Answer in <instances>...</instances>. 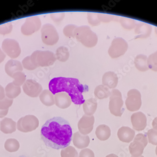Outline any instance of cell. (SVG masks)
<instances>
[{
    "mask_svg": "<svg viewBox=\"0 0 157 157\" xmlns=\"http://www.w3.org/2000/svg\"><path fill=\"white\" fill-rule=\"evenodd\" d=\"M40 136L46 146L59 150L70 145L72 130L68 121L61 117L49 119L42 125Z\"/></svg>",
    "mask_w": 157,
    "mask_h": 157,
    "instance_id": "cell-1",
    "label": "cell"
},
{
    "mask_svg": "<svg viewBox=\"0 0 157 157\" xmlns=\"http://www.w3.org/2000/svg\"><path fill=\"white\" fill-rule=\"evenodd\" d=\"M48 87L54 95L61 92L67 93L76 105H82L85 101L83 94L87 89L77 79L64 77L55 78L49 82Z\"/></svg>",
    "mask_w": 157,
    "mask_h": 157,
    "instance_id": "cell-2",
    "label": "cell"
},
{
    "mask_svg": "<svg viewBox=\"0 0 157 157\" xmlns=\"http://www.w3.org/2000/svg\"><path fill=\"white\" fill-rule=\"evenodd\" d=\"M75 37L87 48H92L97 44V36L89 26L77 27L75 30Z\"/></svg>",
    "mask_w": 157,
    "mask_h": 157,
    "instance_id": "cell-3",
    "label": "cell"
},
{
    "mask_svg": "<svg viewBox=\"0 0 157 157\" xmlns=\"http://www.w3.org/2000/svg\"><path fill=\"white\" fill-rule=\"evenodd\" d=\"M30 58L32 63L37 67L50 66L56 60L55 54L48 51H36Z\"/></svg>",
    "mask_w": 157,
    "mask_h": 157,
    "instance_id": "cell-4",
    "label": "cell"
},
{
    "mask_svg": "<svg viewBox=\"0 0 157 157\" xmlns=\"http://www.w3.org/2000/svg\"><path fill=\"white\" fill-rule=\"evenodd\" d=\"M121 92L118 89H112L110 96L109 109L110 112L116 117H121L124 111Z\"/></svg>",
    "mask_w": 157,
    "mask_h": 157,
    "instance_id": "cell-5",
    "label": "cell"
},
{
    "mask_svg": "<svg viewBox=\"0 0 157 157\" xmlns=\"http://www.w3.org/2000/svg\"><path fill=\"white\" fill-rule=\"evenodd\" d=\"M41 34L43 43L49 46L56 44L60 39L59 33L56 29L51 24L47 23L42 26Z\"/></svg>",
    "mask_w": 157,
    "mask_h": 157,
    "instance_id": "cell-6",
    "label": "cell"
},
{
    "mask_svg": "<svg viewBox=\"0 0 157 157\" xmlns=\"http://www.w3.org/2000/svg\"><path fill=\"white\" fill-rule=\"evenodd\" d=\"M148 143L146 135L142 133L137 134L129 147L130 152L132 157H139L142 156L144 149L147 146Z\"/></svg>",
    "mask_w": 157,
    "mask_h": 157,
    "instance_id": "cell-7",
    "label": "cell"
},
{
    "mask_svg": "<svg viewBox=\"0 0 157 157\" xmlns=\"http://www.w3.org/2000/svg\"><path fill=\"white\" fill-rule=\"evenodd\" d=\"M128 48L127 42L122 37H117L112 41L108 49V54L112 58H117L124 55Z\"/></svg>",
    "mask_w": 157,
    "mask_h": 157,
    "instance_id": "cell-8",
    "label": "cell"
},
{
    "mask_svg": "<svg viewBox=\"0 0 157 157\" xmlns=\"http://www.w3.org/2000/svg\"><path fill=\"white\" fill-rule=\"evenodd\" d=\"M39 121L36 117L28 115L21 117L18 121L17 128L18 130L23 133H28L35 130L38 128Z\"/></svg>",
    "mask_w": 157,
    "mask_h": 157,
    "instance_id": "cell-9",
    "label": "cell"
},
{
    "mask_svg": "<svg viewBox=\"0 0 157 157\" xmlns=\"http://www.w3.org/2000/svg\"><path fill=\"white\" fill-rule=\"evenodd\" d=\"M142 104V96L140 92L135 89L129 91L125 101V105L128 110L131 112L138 111L141 108Z\"/></svg>",
    "mask_w": 157,
    "mask_h": 157,
    "instance_id": "cell-10",
    "label": "cell"
},
{
    "mask_svg": "<svg viewBox=\"0 0 157 157\" xmlns=\"http://www.w3.org/2000/svg\"><path fill=\"white\" fill-rule=\"evenodd\" d=\"M41 27V21L38 16L28 17L21 27V32L25 36H30L37 32Z\"/></svg>",
    "mask_w": 157,
    "mask_h": 157,
    "instance_id": "cell-11",
    "label": "cell"
},
{
    "mask_svg": "<svg viewBox=\"0 0 157 157\" xmlns=\"http://www.w3.org/2000/svg\"><path fill=\"white\" fill-rule=\"evenodd\" d=\"M2 51L9 57L12 59L16 58L21 53L19 44L14 39L7 38L2 42Z\"/></svg>",
    "mask_w": 157,
    "mask_h": 157,
    "instance_id": "cell-12",
    "label": "cell"
},
{
    "mask_svg": "<svg viewBox=\"0 0 157 157\" xmlns=\"http://www.w3.org/2000/svg\"><path fill=\"white\" fill-rule=\"evenodd\" d=\"M23 89L26 95L32 98L39 96L42 92V86L33 79H28L23 85Z\"/></svg>",
    "mask_w": 157,
    "mask_h": 157,
    "instance_id": "cell-13",
    "label": "cell"
},
{
    "mask_svg": "<svg viewBox=\"0 0 157 157\" xmlns=\"http://www.w3.org/2000/svg\"><path fill=\"white\" fill-rule=\"evenodd\" d=\"M95 123V117L93 116H83L78 122L77 126L79 132L86 136L92 131Z\"/></svg>",
    "mask_w": 157,
    "mask_h": 157,
    "instance_id": "cell-14",
    "label": "cell"
},
{
    "mask_svg": "<svg viewBox=\"0 0 157 157\" xmlns=\"http://www.w3.org/2000/svg\"><path fill=\"white\" fill-rule=\"evenodd\" d=\"M130 119L134 129L137 131H142L145 129L147 126V119L143 113L136 112L131 116Z\"/></svg>",
    "mask_w": 157,
    "mask_h": 157,
    "instance_id": "cell-15",
    "label": "cell"
},
{
    "mask_svg": "<svg viewBox=\"0 0 157 157\" xmlns=\"http://www.w3.org/2000/svg\"><path fill=\"white\" fill-rule=\"evenodd\" d=\"M152 26L146 23L140 22L136 24L135 28V34L136 35L135 38L144 39L147 38L151 35Z\"/></svg>",
    "mask_w": 157,
    "mask_h": 157,
    "instance_id": "cell-16",
    "label": "cell"
},
{
    "mask_svg": "<svg viewBox=\"0 0 157 157\" xmlns=\"http://www.w3.org/2000/svg\"><path fill=\"white\" fill-rule=\"evenodd\" d=\"M54 98L56 105L61 109L68 108L72 103V100L69 95L64 92L55 94Z\"/></svg>",
    "mask_w": 157,
    "mask_h": 157,
    "instance_id": "cell-17",
    "label": "cell"
},
{
    "mask_svg": "<svg viewBox=\"0 0 157 157\" xmlns=\"http://www.w3.org/2000/svg\"><path fill=\"white\" fill-rule=\"evenodd\" d=\"M72 141L75 147L79 149H83L89 146L90 138L89 136L81 134L79 132L74 133L72 137Z\"/></svg>",
    "mask_w": 157,
    "mask_h": 157,
    "instance_id": "cell-18",
    "label": "cell"
},
{
    "mask_svg": "<svg viewBox=\"0 0 157 157\" xmlns=\"http://www.w3.org/2000/svg\"><path fill=\"white\" fill-rule=\"evenodd\" d=\"M135 135V131L128 127H122L117 132L118 138L123 143H130L134 139Z\"/></svg>",
    "mask_w": 157,
    "mask_h": 157,
    "instance_id": "cell-19",
    "label": "cell"
},
{
    "mask_svg": "<svg viewBox=\"0 0 157 157\" xmlns=\"http://www.w3.org/2000/svg\"><path fill=\"white\" fill-rule=\"evenodd\" d=\"M118 78L117 75L113 71L105 73L102 78V84L109 89H114L118 85Z\"/></svg>",
    "mask_w": 157,
    "mask_h": 157,
    "instance_id": "cell-20",
    "label": "cell"
},
{
    "mask_svg": "<svg viewBox=\"0 0 157 157\" xmlns=\"http://www.w3.org/2000/svg\"><path fill=\"white\" fill-rule=\"evenodd\" d=\"M23 70V65L19 60L10 59L5 65V72L10 77H12L15 73L22 71Z\"/></svg>",
    "mask_w": 157,
    "mask_h": 157,
    "instance_id": "cell-21",
    "label": "cell"
},
{
    "mask_svg": "<svg viewBox=\"0 0 157 157\" xmlns=\"http://www.w3.org/2000/svg\"><path fill=\"white\" fill-rule=\"evenodd\" d=\"M0 130L5 134L14 133L16 130V123L11 118L5 117L0 123Z\"/></svg>",
    "mask_w": 157,
    "mask_h": 157,
    "instance_id": "cell-22",
    "label": "cell"
},
{
    "mask_svg": "<svg viewBox=\"0 0 157 157\" xmlns=\"http://www.w3.org/2000/svg\"><path fill=\"white\" fill-rule=\"evenodd\" d=\"M97 101L96 98H91L85 100L83 107L85 115L89 116L93 115L97 110Z\"/></svg>",
    "mask_w": 157,
    "mask_h": 157,
    "instance_id": "cell-23",
    "label": "cell"
},
{
    "mask_svg": "<svg viewBox=\"0 0 157 157\" xmlns=\"http://www.w3.org/2000/svg\"><path fill=\"white\" fill-rule=\"evenodd\" d=\"M111 134L110 128L105 124L99 125L96 129V136L100 141H105L108 140L111 136Z\"/></svg>",
    "mask_w": 157,
    "mask_h": 157,
    "instance_id": "cell-24",
    "label": "cell"
},
{
    "mask_svg": "<svg viewBox=\"0 0 157 157\" xmlns=\"http://www.w3.org/2000/svg\"><path fill=\"white\" fill-rule=\"evenodd\" d=\"M41 102L47 106H52L55 104L54 95L48 89L43 90L39 96Z\"/></svg>",
    "mask_w": 157,
    "mask_h": 157,
    "instance_id": "cell-25",
    "label": "cell"
},
{
    "mask_svg": "<svg viewBox=\"0 0 157 157\" xmlns=\"http://www.w3.org/2000/svg\"><path fill=\"white\" fill-rule=\"evenodd\" d=\"M134 64L137 69L140 71H146L149 70L148 58L145 55L143 54L138 55L135 58Z\"/></svg>",
    "mask_w": 157,
    "mask_h": 157,
    "instance_id": "cell-26",
    "label": "cell"
},
{
    "mask_svg": "<svg viewBox=\"0 0 157 157\" xmlns=\"http://www.w3.org/2000/svg\"><path fill=\"white\" fill-rule=\"evenodd\" d=\"M5 93L6 97L10 99H14L21 94V87L16 86L12 82L9 83L5 87Z\"/></svg>",
    "mask_w": 157,
    "mask_h": 157,
    "instance_id": "cell-27",
    "label": "cell"
},
{
    "mask_svg": "<svg viewBox=\"0 0 157 157\" xmlns=\"http://www.w3.org/2000/svg\"><path fill=\"white\" fill-rule=\"evenodd\" d=\"M95 97L99 100L106 99L110 97L111 91L109 88L103 85H100L96 87L94 91Z\"/></svg>",
    "mask_w": 157,
    "mask_h": 157,
    "instance_id": "cell-28",
    "label": "cell"
},
{
    "mask_svg": "<svg viewBox=\"0 0 157 157\" xmlns=\"http://www.w3.org/2000/svg\"><path fill=\"white\" fill-rule=\"evenodd\" d=\"M56 59L60 62H66L68 59L70 53L68 48L62 46L56 49L55 54Z\"/></svg>",
    "mask_w": 157,
    "mask_h": 157,
    "instance_id": "cell-29",
    "label": "cell"
},
{
    "mask_svg": "<svg viewBox=\"0 0 157 157\" xmlns=\"http://www.w3.org/2000/svg\"><path fill=\"white\" fill-rule=\"evenodd\" d=\"M4 148L8 152H16L20 148V144L16 139L10 138L6 140L4 144Z\"/></svg>",
    "mask_w": 157,
    "mask_h": 157,
    "instance_id": "cell-30",
    "label": "cell"
},
{
    "mask_svg": "<svg viewBox=\"0 0 157 157\" xmlns=\"http://www.w3.org/2000/svg\"><path fill=\"white\" fill-rule=\"evenodd\" d=\"M120 23L123 29L127 30L133 29L135 28L136 23L135 21L126 17H121L120 18Z\"/></svg>",
    "mask_w": 157,
    "mask_h": 157,
    "instance_id": "cell-31",
    "label": "cell"
},
{
    "mask_svg": "<svg viewBox=\"0 0 157 157\" xmlns=\"http://www.w3.org/2000/svg\"><path fill=\"white\" fill-rule=\"evenodd\" d=\"M11 78L14 79L12 82L16 86H21L26 81V76L22 71L17 72L12 75Z\"/></svg>",
    "mask_w": 157,
    "mask_h": 157,
    "instance_id": "cell-32",
    "label": "cell"
},
{
    "mask_svg": "<svg viewBox=\"0 0 157 157\" xmlns=\"http://www.w3.org/2000/svg\"><path fill=\"white\" fill-rule=\"evenodd\" d=\"M61 157H78V152L74 147L68 146L61 150Z\"/></svg>",
    "mask_w": 157,
    "mask_h": 157,
    "instance_id": "cell-33",
    "label": "cell"
},
{
    "mask_svg": "<svg viewBox=\"0 0 157 157\" xmlns=\"http://www.w3.org/2000/svg\"><path fill=\"white\" fill-rule=\"evenodd\" d=\"M148 65L150 69L157 72V51L149 56L148 58Z\"/></svg>",
    "mask_w": 157,
    "mask_h": 157,
    "instance_id": "cell-34",
    "label": "cell"
},
{
    "mask_svg": "<svg viewBox=\"0 0 157 157\" xmlns=\"http://www.w3.org/2000/svg\"><path fill=\"white\" fill-rule=\"evenodd\" d=\"M77 26L74 24H69L64 27L63 32L64 35L68 38H75V31Z\"/></svg>",
    "mask_w": 157,
    "mask_h": 157,
    "instance_id": "cell-35",
    "label": "cell"
},
{
    "mask_svg": "<svg viewBox=\"0 0 157 157\" xmlns=\"http://www.w3.org/2000/svg\"><path fill=\"white\" fill-rule=\"evenodd\" d=\"M87 21L92 26H98L101 24V22L99 20L98 13H97L89 12L87 13Z\"/></svg>",
    "mask_w": 157,
    "mask_h": 157,
    "instance_id": "cell-36",
    "label": "cell"
},
{
    "mask_svg": "<svg viewBox=\"0 0 157 157\" xmlns=\"http://www.w3.org/2000/svg\"><path fill=\"white\" fill-rule=\"evenodd\" d=\"M149 143L153 145H157V131L154 129H151L147 133Z\"/></svg>",
    "mask_w": 157,
    "mask_h": 157,
    "instance_id": "cell-37",
    "label": "cell"
},
{
    "mask_svg": "<svg viewBox=\"0 0 157 157\" xmlns=\"http://www.w3.org/2000/svg\"><path fill=\"white\" fill-rule=\"evenodd\" d=\"M22 65L24 68L29 71H33L37 68L31 61L30 56H27L23 59Z\"/></svg>",
    "mask_w": 157,
    "mask_h": 157,
    "instance_id": "cell-38",
    "label": "cell"
},
{
    "mask_svg": "<svg viewBox=\"0 0 157 157\" xmlns=\"http://www.w3.org/2000/svg\"><path fill=\"white\" fill-rule=\"evenodd\" d=\"M13 103V100L5 97L0 101V109L6 110L9 109Z\"/></svg>",
    "mask_w": 157,
    "mask_h": 157,
    "instance_id": "cell-39",
    "label": "cell"
},
{
    "mask_svg": "<svg viewBox=\"0 0 157 157\" xmlns=\"http://www.w3.org/2000/svg\"><path fill=\"white\" fill-rule=\"evenodd\" d=\"M12 30V25L11 23L8 22L0 25V34L5 35L11 32Z\"/></svg>",
    "mask_w": 157,
    "mask_h": 157,
    "instance_id": "cell-40",
    "label": "cell"
},
{
    "mask_svg": "<svg viewBox=\"0 0 157 157\" xmlns=\"http://www.w3.org/2000/svg\"><path fill=\"white\" fill-rule=\"evenodd\" d=\"M115 16L107 14L98 13L99 20L101 22L109 23L115 19Z\"/></svg>",
    "mask_w": 157,
    "mask_h": 157,
    "instance_id": "cell-41",
    "label": "cell"
},
{
    "mask_svg": "<svg viewBox=\"0 0 157 157\" xmlns=\"http://www.w3.org/2000/svg\"><path fill=\"white\" fill-rule=\"evenodd\" d=\"M50 16L52 20L55 22H60L65 18V13L64 12L53 13L51 14Z\"/></svg>",
    "mask_w": 157,
    "mask_h": 157,
    "instance_id": "cell-42",
    "label": "cell"
},
{
    "mask_svg": "<svg viewBox=\"0 0 157 157\" xmlns=\"http://www.w3.org/2000/svg\"><path fill=\"white\" fill-rule=\"evenodd\" d=\"M79 157H95V154L90 149L85 148L81 150Z\"/></svg>",
    "mask_w": 157,
    "mask_h": 157,
    "instance_id": "cell-43",
    "label": "cell"
},
{
    "mask_svg": "<svg viewBox=\"0 0 157 157\" xmlns=\"http://www.w3.org/2000/svg\"><path fill=\"white\" fill-rule=\"evenodd\" d=\"M5 97V90L3 87L0 85V101L4 99Z\"/></svg>",
    "mask_w": 157,
    "mask_h": 157,
    "instance_id": "cell-44",
    "label": "cell"
},
{
    "mask_svg": "<svg viewBox=\"0 0 157 157\" xmlns=\"http://www.w3.org/2000/svg\"><path fill=\"white\" fill-rule=\"evenodd\" d=\"M9 109L6 110H1L0 109V118H3L6 116L8 113Z\"/></svg>",
    "mask_w": 157,
    "mask_h": 157,
    "instance_id": "cell-45",
    "label": "cell"
},
{
    "mask_svg": "<svg viewBox=\"0 0 157 157\" xmlns=\"http://www.w3.org/2000/svg\"><path fill=\"white\" fill-rule=\"evenodd\" d=\"M5 57H6V55L0 48V63H1L4 60Z\"/></svg>",
    "mask_w": 157,
    "mask_h": 157,
    "instance_id": "cell-46",
    "label": "cell"
},
{
    "mask_svg": "<svg viewBox=\"0 0 157 157\" xmlns=\"http://www.w3.org/2000/svg\"><path fill=\"white\" fill-rule=\"evenodd\" d=\"M152 124L153 129L157 131V117L154 118L152 121Z\"/></svg>",
    "mask_w": 157,
    "mask_h": 157,
    "instance_id": "cell-47",
    "label": "cell"
},
{
    "mask_svg": "<svg viewBox=\"0 0 157 157\" xmlns=\"http://www.w3.org/2000/svg\"><path fill=\"white\" fill-rule=\"evenodd\" d=\"M105 157H118V156L114 154H110Z\"/></svg>",
    "mask_w": 157,
    "mask_h": 157,
    "instance_id": "cell-48",
    "label": "cell"
},
{
    "mask_svg": "<svg viewBox=\"0 0 157 157\" xmlns=\"http://www.w3.org/2000/svg\"><path fill=\"white\" fill-rule=\"evenodd\" d=\"M18 157H27L26 156H25V155H21V156H19Z\"/></svg>",
    "mask_w": 157,
    "mask_h": 157,
    "instance_id": "cell-49",
    "label": "cell"
},
{
    "mask_svg": "<svg viewBox=\"0 0 157 157\" xmlns=\"http://www.w3.org/2000/svg\"><path fill=\"white\" fill-rule=\"evenodd\" d=\"M156 155H157V147H156Z\"/></svg>",
    "mask_w": 157,
    "mask_h": 157,
    "instance_id": "cell-50",
    "label": "cell"
},
{
    "mask_svg": "<svg viewBox=\"0 0 157 157\" xmlns=\"http://www.w3.org/2000/svg\"><path fill=\"white\" fill-rule=\"evenodd\" d=\"M155 31H156V34L157 35V28H156V29H155Z\"/></svg>",
    "mask_w": 157,
    "mask_h": 157,
    "instance_id": "cell-51",
    "label": "cell"
},
{
    "mask_svg": "<svg viewBox=\"0 0 157 157\" xmlns=\"http://www.w3.org/2000/svg\"><path fill=\"white\" fill-rule=\"evenodd\" d=\"M131 157H132V156H131ZM144 157V156H140V157Z\"/></svg>",
    "mask_w": 157,
    "mask_h": 157,
    "instance_id": "cell-52",
    "label": "cell"
},
{
    "mask_svg": "<svg viewBox=\"0 0 157 157\" xmlns=\"http://www.w3.org/2000/svg\"><path fill=\"white\" fill-rule=\"evenodd\" d=\"M0 123H1V122H0Z\"/></svg>",
    "mask_w": 157,
    "mask_h": 157,
    "instance_id": "cell-53",
    "label": "cell"
}]
</instances>
